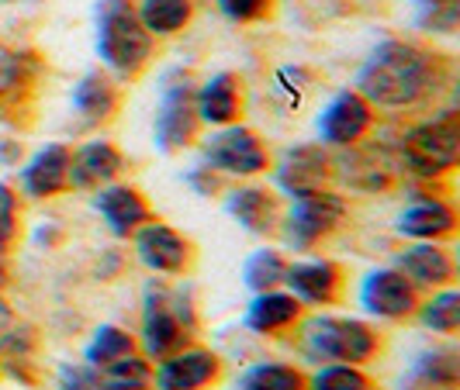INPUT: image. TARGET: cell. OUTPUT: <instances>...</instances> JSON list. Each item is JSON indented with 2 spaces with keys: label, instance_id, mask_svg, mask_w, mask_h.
I'll return each mask as SVG.
<instances>
[{
  "label": "cell",
  "instance_id": "cell-1",
  "mask_svg": "<svg viewBox=\"0 0 460 390\" xmlns=\"http://www.w3.org/2000/svg\"><path fill=\"white\" fill-rule=\"evenodd\" d=\"M447 80L450 66L439 52H429L405 39H385L381 46L370 48V56L357 73V93L370 108L412 111L429 104Z\"/></svg>",
  "mask_w": 460,
  "mask_h": 390
},
{
  "label": "cell",
  "instance_id": "cell-2",
  "mask_svg": "<svg viewBox=\"0 0 460 390\" xmlns=\"http://www.w3.org/2000/svg\"><path fill=\"white\" fill-rule=\"evenodd\" d=\"M97 56L115 80H136L153 59V35L138 24L136 0L97 4Z\"/></svg>",
  "mask_w": 460,
  "mask_h": 390
},
{
  "label": "cell",
  "instance_id": "cell-3",
  "mask_svg": "<svg viewBox=\"0 0 460 390\" xmlns=\"http://www.w3.org/2000/svg\"><path fill=\"white\" fill-rule=\"evenodd\" d=\"M394 156L402 162V173L415 180H439L460 160V117L454 108H443L433 117L412 125L398 138Z\"/></svg>",
  "mask_w": 460,
  "mask_h": 390
},
{
  "label": "cell",
  "instance_id": "cell-4",
  "mask_svg": "<svg viewBox=\"0 0 460 390\" xmlns=\"http://www.w3.org/2000/svg\"><path fill=\"white\" fill-rule=\"evenodd\" d=\"M301 345L308 356L323 363H349L364 367L381 352V335L360 318H343V315H312L298 322Z\"/></svg>",
  "mask_w": 460,
  "mask_h": 390
},
{
  "label": "cell",
  "instance_id": "cell-5",
  "mask_svg": "<svg viewBox=\"0 0 460 390\" xmlns=\"http://www.w3.org/2000/svg\"><path fill=\"white\" fill-rule=\"evenodd\" d=\"M194 308L184 294L170 287H149L146 304H142V325H138V345L149 363H160L163 356L184 349L190 332H194Z\"/></svg>",
  "mask_w": 460,
  "mask_h": 390
},
{
  "label": "cell",
  "instance_id": "cell-6",
  "mask_svg": "<svg viewBox=\"0 0 460 390\" xmlns=\"http://www.w3.org/2000/svg\"><path fill=\"white\" fill-rule=\"evenodd\" d=\"M346 214V197L336 194V190H315V194H305V197H295L291 207L280 214V238L288 249L295 253H305V249H315L323 238H329L336 229H343Z\"/></svg>",
  "mask_w": 460,
  "mask_h": 390
},
{
  "label": "cell",
  "instance_id": "cell-7",
  "mask_svg": "<svg viewBox=\"0 0 460 390\" xmlns=\"http://www.w3.org/2000/svg\"><path fill=\"white\" fill-rule=\"evenodd\" d=\"M201 121L194 111V76L187 69H170L163 76L160 108H156V125H153V142L160 152H184L201 135Z\"/></svg>",
  "mask_w": 460,
  "mask_h": 390
},
{
  "label": "cell",
  "instance_id": "cell-8",
  "mask_svg": "<svg viewBox=\"0 0 460 390\" xmlns=\"http://www.w3.org/2000/svg\"><path fill=\"white\" fill-rule=\"evenodd\" d=\"M205 166L226 177H260L270 169V149L246 125H222L201 138Z\"/></svg>",
  "mask_w": 460,
  "mask_h": 390
},
{
  "label": "cell",
  "instance_id": "cell-9",
  "mask_svg": "<svg viewBox=\"0 0 460 390\" xmlns=\"http://www.w3.org/2000/svg\"><path fill=\"white\" fill-rule=\"evenodd\" d=\"M332 177H340V184H346L349 190L381 194V190H392L405 173L394 149L381 142H357V145H346L343 156L332 160Z\"/></svg>",
  "mask_w": 460,
  "mask_h": 390
},
{
  "label": "cell",
  "instance_id": "cell-10",
  "mask_svg": "<svg viewBox=\"0 0 460 390\" xmlns=\"http://www.w3.org/2000/svg\"><path fill=\"white\" fill-rule=\"evenodd\" d=\"M132 242H136L138 263L160 276H184L194 263V242L184 231L170 229L160 218H149L132 235Z\"/></svg>",
  "mask_w": 460,
  "mask_h": 390
},
{
  "label": "cell",
  "instance_id": "cell-11",
  "mask_svg": "<svg viewBox=\"0 0 460 390\" xmlns=\"http://www.w3.org/2000/svg\"><path fill=\"white\" fill-rule=\"evenodd\" d=\"M222 356L205 345H184L160 363H153V387L156 390H208L222 380Z\"/></svg>",
  "mask_w": 460,
  "mask_h": 390
},
{
  "label": "cell",
  "instance_id": "cell-12",
  "mask_svg": "<svg viewBox=\"0 0 460 390\" xmlns=\"http://www.w3.org/2000/svg\"><path fill=\"white\" fill-rule=\"evenodd\" d=\"M374 108L360 97L357 91L336 93L323 111H319V145H332V149H346V145H357L370 135L374 128Z\"/></svg>",
  "mask_w": 460,
  "mask_h": 390
},
{
  "label": "cell",
  "instance_id": "cell-13",
  "mask_svg": "<svg viewBox=\"0 0 460 390\" xmlns=\"http://www.w3.org/2000/svg\"><path fill=\"white\" fill-rule=\"evenodd\" d=\"M360 304L377 322H405L419 308V290L398 270H370L360 280Z\"/></svg>",
  "mask_w": 460,
  "mask_h": 390
},
{
  "label": "cell",
  "instance_id": "cell-14",
  "mask_svg": "<svg viewBox=\"0 0 460 390\" xmlns=\"http://www.w3.org/2000/svg\"><path fill=\"white\" fill-rule=\"evenodd\" d=\"M274 180L291 201L305 197V194H315V190H325L332 180V156L323 145H295L274 166Z\"/></svg>",
  "mask_w": 460,
  "mask_h": 390
},
{
  "label": "cell",
  "instance_id": "cell-15",
  "mask_svg": "<svg viewBox=\"0 0 460 390\" xmlns=\"http://www.w3.org/2000/svg\"><path fill=\"white\" fill-rule=\"evenodd\" d=\"M284 287L305 308H325V304H336L343 298L346 276L343 266L332 259H301V263H288Z\"/></svg>",
  "mask_w": 460,
  "mask_h": 390
},
{
  "label": "cell",
  "instance_id": "cell-16",
  "mask_svg": "<svg viewBox=\"0 0 460 390\" xmlns=\"http://www.w3.org/2000/svg\"><path fill=\"white\" fill-rule=\"evenodd\" d=\"M243 108H246V91H243V80L222 69L215 76L201 80L194 87V111H198V121L205 128H222V125H235L243 117Z\"/></svg>",
  "mask_w": 460,
  "mask_h": 390
},
{
  "label": "cell",
  "instance_id": "cell-17",
  "mask_svg": "<svg viewBox=\"0 0 460 390\" xmlns=\"http://www.w3.org/2000/svg\"><path fill=\"white\" fill-rule=\"evenodd\" d=\"M69 160L73 149L63 142H49L42 145L31 160L22 166V190L35 201H49L69 190Z\"/></svg>",
  "mask_w": 460,
  "mask_h": 390
},
{
  "label": "cell",
  "instance_id": "cell-18",
  "mask_svg": "<svg viewBox=\"0 0 460 390\" xmlns=\"http://www.w3.org/2000/svg\"><path fill=\"white\" fill-rule=\"evenodd\" d=\"M93 207H97L101 221L108 225V231H111L115 238H132V235L153 218V207L146 204V197L128 184L101 186L97 197H93Z\"/></svg>",
  "mask_w": 460,
  "mask_h": 390
},
{
  "label": "cell",
  "instance_id": "cell-19",
  "mask_svg": "<svg viewBox=\"0 0 460 390\" xmlns=\"http://www.w3.org/2000/svg\"><path fill=\"white\" fill-rule=\"evenodd\" d=\"M121 169H125V156L115 142L93 138L87 145H80L69 160V190H101L115 184Z\"/></svg>",
  "mask_w": 460,
  "mask_h": 390
},
{
  "label": "cell",
  "instance_id": "cell-20",
  "mask_svg": "<svg viewBox=\"0 0 460 390\" xmlns=\"http://www.w3.org/2000/svg\"><path fill=\"white\" fill-rule=\"evenodd\" d=\"M394 270L405 276L415 290H439V287L454 283V256L439 242H415L398 253Z\"/></svg>",
  "mask_w": 460,
  "mask_h": 390
},
{
  "label": "cell",
  "instance_id": "cell-21",
  "mask_svg": "<svg viewBox=\"0 0 460 390\" xmlns=\"http://www.w3.org/2000/svg\"><path fill=\"white\" fill-rule=\"evenodd\" d=\"M394 229L398 235L415 238V242H447L457 235V211L439 197H422L398 214Z\"/></svg>",
  "mask_w": 460,
  "mask_h": 390
},
{
  "label": "cell",
  "instance_id": "cell-22",
  "mask_svg": "<svg viewBox=\"0 0 460 390\" xmlns=\"http://www.w3.org/2000/svg\"><path fill=\"white\" fill-rule=\"evenodd\" d=\"M305 318V304L288 290H260L246 308V328L256 335H284L298 328Z\"/></svg>",
  "mask_w": 460,
  "mask_h": 390
},
{
  "label": "cell",
  "instance_id": "cell-23",
  "mask_svg": "<svg viewBox=\"0 0 460 390\" xmlns=\"http://www.w3.org/2000/svg\"><path fill=\"white\" fill-rule=\"evenodd\" d=\"M226 211H229L232 218L246 231H253V235H270V231H277L280 214H284L277 194H270L267 186H253V184L229 190Z\"/></svg>",
  "mask_w": 460,
  "mask_h": 390
},
{
  "label": "cell",
  "instance_id": "cell-24",
  "mask_svg": "<svg viewBox=\"0 0 460 390\" xmlns=\"http://www.w3.org/2000/svg\"><path fill=\"white\" fill-rule=\"evenodd\" d=\"M121 108V87L111 73L91 69L80 76V83L73 87V111L84 117L87 125H104L111 121Z\"/></svg>",
  "mask_w": 460,
  "mask_h": 390
},
{
  "label": "cell",
  "instance_id": "cell-25",
  "mask_svg": "<svg viewBox=\"0 0 460 390\" xmlns=\"http://www.w3.org/2000/svg\"><path fill=\"white\" fill-rule=\"evenodd\" d=\"M136 14L153 39H170L194 22L198 0H136Z\"/></svg>",
  "mask_w": 460,
  "mask_h": 390
},
{
  "label": "cell",
  "instance_id": "cell-26",
  "mask_svg": "<svg viewBox=\"0 0 460 390\" xmlns=\"http://www.w3.org/2000/svg\"><path fill=\"white\" fill-rule=\"evenodd\" d=\"M93 384L97 390H149L153 387V363L142 352H132L108 367H93Z\"/></svg>",
  "mask_w": 460,
  "mask_h": 390
},
{
  "label": "cell",
  "instance_id": "cell-27",
  "mask_svg": "<svg viewBox=\"0 0 460 390\" xmlns=\"http://www.w3.org/2000/svg\"><path fill=\"white\" fill-rule=\"evenodd\" d=\"M415 318L422 328H429L437 335H454L460 328V294L454 287H439L433 290V298L419 300Z\"/></svg>",
  "mask_w": 460,
  "mask_h": 390
},
{
  "label": "cell",
  "instance_id": "cell-28",
  "mask_svg": "<svg viewBox=\"0 0 460 390\" xmlns=\"http://www.w3.org/2000/svg\"><path fill=\"white\" fill-rule=\"evenodd\" d=\"M412 380L422 390H454L460 380L457 352H450V349L422 352L412 367Z\"/></svg>",
  "mask_w": 460,
  "mask_h": 390
},
{
  "label": "cell",
  "instance_id": "cell-29",
  "mask_svg": "<svg viewBox=\"0 0 460 390\" xmlns=\"http://www.w3.org/2000/svg\"><path fill=\"white\" fill-rule=\"evenodd\" d=\"M136 335H128L125 328H118V325H101L97 332H93V339L87 342V367H108V363H115V360H125V356H132L136 352Z\"/></svg>",
  "mask_w": 460,
  "mask_h": 390
},
{
  "label": "cell",
  "instance_id": "cell-30",
  "mask_svg": "<svg viewBox=\"0 0 460 390\" xmlns=\"http://www.w3.org/2000/svg\"><path fill=\"white\" fill-rule=\"evenodd\" d=\"M239 390H308L305 373L288 363H256L243 373Z\"/></svg>",
  "mask_w": 460,
  "mask_h": 390
},
{
  "label": "cell",
  "instance_id": "cell-31",
  "mask_svg": "<svg viewBox=\"0 0 460 390\" xmlns=\"http://www.w3.org/2000/svg\"><path fill=\"white\" fill-rule=\"evenodd\" d=\"M288 273V259L277 253V249H256L246 263H243V280L246 287L260 294V290H277L284 283Z\"/></svg>",
  "mask_w": 460,
  "mask_h": 390
},
{
  "label": "cell",
  "instance_id": "cell-32",
  "mask_svg": "<svg viewBox=\"0 0 460 390\" xmlns=\"http://www.w3.org/2000/svg\"><path fill=\"white\" fill-rule=\"evenodd\" d=\"M308 390H374V380L360 367L349 363H323L312 377H305Z\"/></svg>",
  "mask_w": 460,
  "mask_h": 390
},
{
  "label": "cell",
  "instance_id": "cell-33",
  "mask_svg": "<svg viewBox=\"0 0 460 390\" xmlns=\"http://www.w3.org/2000/svg\"><path fill=\"white\" fill-rule=\"evenodd\" d=\"M312 83H315V76L305 66H280L274 73V80H270V91H274L277 100H284L291 111H298L301 104H305V97L312 93Z\"/></svg>",
  "mask_w": 460,
  "mask_h": 390
},
{
  "label": "cell",
  "instance_id": "cell-34",
  "mask_svg": "<svg viewBox=\"0 0 460 390\" xmlns=\"http://www.w3.org/2000/svg\"><path fill=\"white\" fill-rule=\"evenodd\" d=\"M419 24L433 35H454L460 22V0H415Z\"/></svg>",
  "mask_w": 460,
  "mask_h": 390
},
{
  "label": "cell",
  "instance_id": "cell-35",
  "mask_svg": "<svg viewBox=\"0 0 460 390\" xmlns=\"http://www.w3.org/2000/svg\"><path fill=\"white\" fill-rule=\"evenodd\" d=\"M31 69L24 52H0V97H18L31 83Z\"/></svg>",
  "mask_w": 460,
  "mask_h": 390
},
{
  "label": "cell",
  "instance_id": "cell-36",
  "mask_svg": "<svg viewBox=\"0 0 460 390\" xmlns=\"http://www.w3.org/2000/svg\"><path fill=\"white\" fill-rule=\"evenodd\" d=\"M22 235V201L18 190L0 180V253H7Z\"/></svg>",
  "mask_w": 460,
  "mask_h": 390
},
{
  "label": "cell",
  "instance_id": "cell-37",
  "mask_svg": "<svg viewBox=\"0 0 460 390\" xmlns=\"http://www.w3.org/2000/svg\"><path fill=\"white\" fill-rule=\"evenodd\" d=\"M222 18H229L232 24H256L267 22L277 11V0H215Z\"/></svg>",
  "mask_w": 460,
  "mask_h": 390
},
{
  "label": "cell",
  "instance_id": "cell-38",
  "mask_svg": "<svg viewBox=\"0 0 460 390\" xmlns=\"http://www.w3.org/2000/svg\"><path fill=\"white\" fill-rule=\"evenodd\" d=\"M59 387L63 390H97L93 384V367L80 363V367H63L59 369Z\"/></svg>",
  "mask_w": 460,
  "mask_h": 390
},
{
  "label": "cell",
  "instance_id": "cell-39",
  "mask_svg": "<svg viewBox=\"0 0 460 390\" xmlns=\"http://www.w3.org/2000/svg\"><path fill=\"white\" fill-rule=\"evenodd\" d=\"M187 184L194 186L201 197H208L211 190H218V173H215L211 166H205V162H201V166H194V169L187 173Z\"/></svg>",
  "mask_w": 460,
  "mask_h": 390
},
{
  "label": "cell",
  "instance_id": "cell-40",
  "mask_svg": "<svg viewBox=\"0 0 460 390\" xmlns=\"http://www.w3.org/2000/svg\"><path fill=\"white\" fill-rule=\"evenodd\" d=\"M14 322H18V318H14V311H11V304H7V300L0 298V332H4L7 325H14Z\"/></svg>",
  "mask_w": 460,
  "mask_h": 390
},
{
  "label": "cell",
  "instance_id": "cell-41",
  "mask_svg": "<svg viewBox=\"0 0 460 390\" xmlns=\"http://www.w3.org/2000/svg\"><path fill=\"white\" fill-rule=\"evenodd\" d=\"M7 280H11V270H7V253H0V290L7 287Z\"/></svg>",
  "mask_w": 460,
  "mask_h": 390
},
{
  "label": "cell",
  "instance_id": "cell-42",
  "mask_svg": "<svg viewBox=\"0 0 460 390\" xmlns=\"http://www.w3.org/2000/svg\"><path fill=\"white\" fill-rule=\"evenodd\" d=\"M4 4H35V0H4Z\"/></svg>",
  "mask_w": 460,
  "mask_h": 390
}]
</instances>
